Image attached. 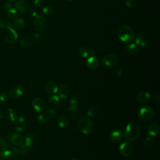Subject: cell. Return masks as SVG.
I'll list each match as a JSON object with an SVG mask.
<instances>
[{"label": "cell", "instance_id": "obj_40", "mask_svg": "<svg viewBox=\"0 0 160 160\" xmlns=\"http://www.w3.org/2000/svg\"><path fill=\"white\" fill-rule=\"evenodd\" d=\"M79 99L77 96H71L70 99V103L71 105H77L78 103Z\"/></svg>", "mask_w": 160, "mask_h": 160}, {"label": "cell", "instance_id": "obj_3", "mask_svg": "<svg viewBox=\"0 0 160 160\" xmlns=\"http://www.w3.org/2000/svg\"><path fill=\"white\" fill-rule=\"evenodd\" d=\"M77 128L80 133L83 134L88 135L93 131L94 125L88 117L83 116L78 118Z\"/></svg>", "mask_w": 160, "mask_h": 160}, {"label": "cell", "instance_id": "obj_13", "mask_svg": "<svg viewBox=\"0 0 160 160\" xmlns=\"http://www.w3.org/2000/svg\"><path fill=\"white\" fill-rule=\"evenodd\" d=\"M44 89L48 93L54 95L58 93V86L55 81H49L45 83Z\"/></svg>", "mask_w": 160, "mask_h": 160}, {"label": "cell", "instance_id": "obj_54", "mask_svg": "<svg viewBox=\"0 0 160 160\" xmlns=\"http://www.w3.org/2000/svg\"><path fill=\"white\" fill-rule=\"evenodd\" d=\"M1 24H2V19L0 18V25H1Z\"/></svg>", "mask_w": 160, "mask_h": 160}, {"label": "cell", "instance_id": "obj_19", "mask_svg": "<svg viewBox=\"0 0 160 160\" xmlns=\"http://www.w3.org/2000/svg\"><path fill=\"white\" fill-rule=\"evenodd\" d=\"M160 131L159 126L157 123H153L149 125L148 128V133L150 137L157 136Z\"/></svg>", "mask_w": 160, "mask_h": 160}, {"label": "cell", "instance_id": "obj_56", "mask_svg": "<svg viewBox=\"0 0 160 160\" xmlns=\"http://www.w3.org/2000/svg\"><path fill=\"white\" fill-rule=\"evenodd\" d=\"M68 1H70V2H72V1H73V0H68Z\"/></svg>", "mask_w": 160, "mask_h": 160}, {"label": "cell", "instance_id": "obj_1", "mask_svg": "<svg viewBox=\"0 0 160 160\" xmlns=\"http://www.w3.org/2000/svg\"><path fill=\"white\" fill-rule=\"evenodd\" d=\"M117 35L118 38L126 44L133 42L135 38V33L133 29L126 25L121 26L118 28Z\"/></svg>", "mask_w": 160, "mask_h": 160}, {"label": "cell", "instance_id": "obj_22", "mask_svg": "<svg viewBox=\"0 0 160 160\" xmlns=\"http://www.w3.org/2000/svg\"><path fill=\"white\" fill-rule=\"evenodd\" d=\"M5 115L7 119H8L11 122L17 121L18 117L17 113L12 108L7 109L5 112Z\"/></svg>", "mask_w": 160, "mask_h": 160}, {"label": "cell", "instance_id": "obj_6", "mask_svg": "<svg viewBox=\"0 0 160 160\" xmlns=\"http://www.w3.org/2000/svg\"><path fill=\"white\" fill-rule=\"evenodd\" d=\"M120 153L125 157L130 156L134 151L133 144L129 141H124L119 146Z\"/></svg>", "mask_w": 160, "mask_h": 160}, {"label": "cell", "instance_id": "obj_57", "mask_svg": "<svg viewBox=\"0 0 160 160\" xmlns=\"http://www.w3.org/2000/svg\"><path fill=\"white\" fill-rule=\"evenodd\" d=\"M116 160H119V159H116Z\"/></svg>", "mask_w": 160, "mask_h": 160}, {"label": "cell", "instance_id": "obj_23", "mask_svg": "<svg viewBox=\"0 0 160 160\" xmlns=\"http://www.w3.org/2000/svg\"><path fill=\"white\" fill-rule=\"evenodd\" d=\"M70 124V119L66 116L62 115L58 119V125L60 128H65L68 126Z\"/></svg>", "mask_w": 160, "mask_h": 160}, {"label": "cell", "instance_id": "obj_20", "mask_svg": "<svg viewBox=\"0 0 160 160\" xmlns=\"http://www.w3.org/2000/svg\"><path fill=\"white\" fill-rule=\"evenodd\" d=\"M100 62L97 58L95 56H91L86 61V66L91 70H95L99 66Z\"/></svg>", "mask_w": 160, "mask_h": 160}, {"label": "cell", "instance_id": "obj_15", "mask_svg": "<svg viewBox=\"0 0 160 160\" xmlns=\"http://www.w3.org/2000/svg\"><path fill=\"white\" fill-rule=\"evenodd\" d=\"M10 141L14 146H20L24 141L23 136L19 133H11L9 136Z\"/></svg>", "mask_w": 160, "mask_h": 160}, {"label": "cell", "instance_id": "obj_38", "mask_svg": "<svg viewBox=\"0 0 160 160\" xmlns=\"http://www.w3.org/2000/svg\"><path fill=\"white\" fill-rule=\"evenodd\" d=\"M10 95L8 92H3L0 94V101L2 102H6L9 100Z\"/></svg>", "mask_w": 160, "mask_h": 160}, {"label": "cell", "instance_id": "obj_24", "mask_svg": "<svg viewBox=\"0 0 160 160\" xmlns=\"http://www.w3.org/2000/svg\"><path fill=\"white\" fill-rule=\"evenodd\" d=\"M126 49L132 55H136L139 52V47L135 43H130L126 44Z\"/></svg>", "mask_w": 160, "mask_h": 160}, {"label": "cell", "instance_id": "obj_5", "mask_svg": "<svg viewBox=\"0 0 160 160\" xmlns=\"http://www.w3.org/2000/svg\"><path fill=\"white\" fill-rule=\"evenodd\" d=\"M155 115L154 110L149 106H145L142 107L138 113V118L144 123H147L153 119Z\"/></svg>", "mask_w": 160, "mask_h": 160}, {"label": "cell", "instance_id": "obj_18", "mask_svg": "<svg viewBox=\"0 0 160 160\" xmlns=\"http://www.w3.org/2000/svg\"><path fill=\"white\" fill-rule=\"evenodd\" d=\"M15 8L18 11L25 13L29 11V3L25 0H20L15 5Z\"/></svg>", "mask_w": 160, "mask_h": 160}, {"label": "cell", "instance_id": "obj_31", "mask_svg": "<svg viewBox=\"0 0 160 160\" xmlns=\"http://www.w3.org/2000/svg\"><path fill=\"white\" fill-rule=\"evenodd\" d=\"M58 96L60 99L62 100H65L67 99L70 96L69 91H68L66 89H60V90H58Z\"/></svg>", "mask_w": 160, "mask_h": 160}, {"label": "cell", "instance_id": "obj_2", "mask_svg": "<svg viewBox=\"0 0 160 160\" xmlns=\"http://www.w3.org/2000/svg\"><path fill=\"white\" fill-rule=\"evenodd\" d=\"M140 134L139 125L134 121H131L127 125L125 133V138L128 141H134L138 138Z\"/></svg>", "mask_w": 160, "mask_h": 160}, {"label": "cell", "instance_id": "obj_17", "mask_svg": "<svg viewBox=\"0 0 160 160\" xmlns=\"http://www.w3.org/2000/svg\"><path fill=\"white\" fill-rule=\"evenodd\" d=\"M151 99V95L148 91H141L136 96V100L138 103L144 104L148 103Z\"/></svg>", "mask_w": 160, "mask_h": 160}, {"label": "cell", "instance_id": "obj_9", "mask_svg": "<svg viewBox=\"0 0 160 160\" xmlns=\"http://www.w3.org/2000/svg\"><path fill=\"white\" fill-rule=\"evenodd\" d=\"M47 20L42 15H38L36 17L34 21V26L37 31H43L47 28Z\"/></svg>", "mask_w": 160, "mask_h": 160}, {"label": "cell", "instance_id": "obj_36", "mask_svg": "<svg viewBox=\"0 0 160 160\" xmlns=\"http://www.w3.org/2000/svg\"><path fill=\"white\" fill-rule=\"evenodd\" d=\"M98 113V110L95 107H91L90 108L88 111H87V115L89 118H92L95 116Z\"/></svg>", "mask_w": 160, "mask_h": 160}, {"label": "cell", "instance_id": "obj_26", "mask_svg": "<svg viewBox=\"0 0 160 160\" xmlns=\"http://www.w3.org/2000/svg\"><path fill=\"white\" fill-rule=\"evenodd\" d=\"M25 144L29 146V148H32L35 142V136L32 133H28L25 136Z\"/></svg>", "mask_w": 160, "mask_h": 160}, {"label": "cell", "instance_id": "obj_4", "mask_svg": "<svg viewBox=\"0 0 160 160\" xmlns=\"http://www.w3.org/2000/svg\"><path fill=\"white\" fill-rule=\"evenodd\" d=\"M0 152L3 159L8 160L14 159L17 156L18 153L17 148L12 144H6L2 148Z\"/></svg>", "mask_w": 160, "mask_h": 160}, {"label": "cell", "instance_id": "obj_11", "mask_svg": "<svg viewBox=\"0 0 160 160\" xmlns=\"http://www.w3.org/2000/svg\"><path fill=\"white\" fill-rule=\"evenodd\" d=\"M18 38V35L17 32L13 28L8 29V31L5 35V40L6 42L10 44H13L16 42Z\"/></svg>", "mask_w": 160, "mask_h": 160}, {"label": "cell", "instance_id": "obj_47", "mask_svg": "<svg viewBox=\"0 0 160 160\" xmlns=\"http://www.w3.org/2000/svg\"><path fill=\"white\" fill-rule=\"evenodd\" d=\"M33 38L35 40H36V41H38L40 38H41V35L40 34H35L34 35V37Z\"/></svg>", "mask_w": 160, "mask_h": 160}, {"label": "cell", "instance_id": "obj_30", "mask_svg": "<svg viewBox=\"0 0 160 160\" xmlns=\"http://www.w3.org/2000/svg\"><path fill=\"white\" fill-rule=\"evenodd\" d=\"M25 25V23L24 21V20L23 19H17L16 20L14 21V23H13V26L15 28H17L18 29H21L24 28Z\"/></svg>", "mask_w": 160, "mask_h": 160}, {"label": "cell", "instance_id": "obj_43", "mask_svg": "<svg viewBox=\"0 0 160 160\" xmlns=\"http://www.w3.org/2000/svg\"><path fill=\"white\" fill-rule=\"evenodd\" d=\"M34 3L38 8H41L45 4V0H35Z\"/></svg>", "mask_w": 160, "mask_h": 160}, {"label": "cell", "instance_id": "obj_21", "mask_svg": "<svg viewBox=\"0 0 160 160\" xmlns=\"http://www.w3.org/2000/svg\"><path fill=\"white\" fill-rule=\"evenodd\" d=\"M17 121V123L15 126L16 130L19 132L23 131L26 128V118L23 115L18 116Z\"/></svg>", "mask_w": 160, "mask_h": 160}, {"label": "cell", "instance_id": "obj_16", "mask_svg": "<svg viewBox=\"0 0 160 160\" xmlns=\"http://www.w3.org/2000/svg\"><path fill=\"white\" fill-rule=\"evenodd\" d=\"M135 44L141 49H146L148 47V43L145 41V37L142 34L140 33L134 38Z\"/></svg>", "mask_w": 160, "mask_h": 160}, {"label": "cell", "instance_id": "obj_25", "mask_svg": "<svg viewBox=\"0 0 160 160\" xmlns=\"http://www.w3.org/2000/svg\"><path fill=\"white\" fill-rule=\"evenodd\" d=\"M20 44L22 47L25 48H31L33 44V41L29 37H25L20 41Z\"/></svg>", "mask_w": 160, "mask_h": 160}, {"label": "cell", "instance_id": "obj_48", "mask_svg": "<svg viewBox=\"0 0 160 160\" xmlns=\"http://www.w3.org/2000/svg\"><path fill=\"white\" fill-rule=\"evenodd\" d=\"M66 88H67V86L65 83L62 84V85H60V89H66Z\"/></svg>", "mask_w": 160, "mask_h": 160}, {"label": "cell", "instance_id": "obj_35", "mask_svg": "<svg viewBox=\"0 0 160 160\" xmlns=\"http://www.w3.org/2000/svg\"><path fill=\"white\" fill-rule=\"evenodd\" d=\"M89 54V50L85 48V47H83V48H81L79 51H78V55L80 57L83 58H86L88 56Z\"/></svg>", "mask_w": 160, "mask_h": 160}, {"label": "cell", "instance_id": "obj_42", "mask_svg": "<svg viewBox=\"0 0 160 160\" xmlns=\"http://www.w3.org/2000/svg\"><path fill=\"white\" fill-rule=\"evenodd\" d=\"M13 8H14L13 6L11 3H6L3 5V9L5 10V11L8 12L9 11H10L11 10H12Z\"/></svg>", "mask_w": 160, "mask_h": 160}, {"label": "cell", "instance_id": "obj_27", "mask_svg": "<svg viewBox=\"0 0 160 160\" xmlns=\"http://www.w3.org/2000/svg\"><path fill=\"white\" fill-rule=\"evenodd\" d=\"M19 148L18 151L20 153V155L23 156H26L29 155L30 152V149L31 148H29L27 145H26L25 144H22L20 146H19Z\"/></svg>", "mask_w": 160, "mask_h": 160}, {"label": "cell", "instance_id": "obj_44", "mask_svg": "<svg viewBox=\"0 0 160 160\" xmlns=\"http://www.w3.org/2000/svg\"><path fill=\"white\" fill-rule=\"evenodd\" d=\"M6 144V139L5 137L0 136V148H2Z\"/></svg>", "mask_w": 160, "mask_h": 160}, {"label": "cell", "instance_id": "obj_29", "mask_svg": "<svg viewBox=\"0 0 160 160\" xmlns=\"http://www.w3.org/2000/svg\"><path fill=\"white\" fill-rule=\"evenodd\" d=\"M56 115V110L54 109L48 108V109L45 110L44 115L47 118H49V119L54 118L55 117Z\"/></svg>", "mask_w": 160, "mask_h": 160}, {"label": "cell", "instance_id": "obj_39", "mask_svg": "<svg viewBox=\"0 0 160 160\" xmlns=\"http://www.w3.org/2000/svg\"><path fill=\"white\" fill-rule=\"evenodd\" d=\"M136 5V0H126V5L129 8H133Z\"/></svg>", "mask_w": 160, "mask_h": 160}, {"label": "cell", "instance_id": "obj_53", "mask_svg": "<svg viewBox=\"0 0 160 160\" xmlns=\"http://www.w3.org/2000/svg\"><path fill=\"white\" fill-rule=\"evenodd\" d=\"M0 159H3V156L2 155L1 152H0Z\"/></svg>", "mask_w": 160, "mask_h": 160}, {"label": "cell", "instance_id": "obj_14", "mask_svg": "<svg viewBox=\"0 0 160 160\" xmlns=\"http://www.w3.org/2000/svg\"><path fill=\"white\" fill-rule=\"evenodd\" d=\"M80 110L77 105H71L68 108V115L70 119L73 120H77L80 118Z\"/></svg>", "mask_w": 160, "mask_h": 160}, {"label": "cell", "instance_id": "obj_7", "mask_svg": "<svg viewBox=\"0 0 160 160\" xmlns=\"http://www.w3.org/2000/svg\"><path fill=\"white\" fill-rule=\"evenodd\" d=\"M103 63L107 67H115L118 64V59L115 55L108 54L103 58Z\"/></svg>", "mask_w": 160, "mask_h": 160}, {"label": "cell", "instance_id": "obj_28", "mask_svg": "<svg viewBox=\"0 0 160 160\" xmlns=\"http://www.w3.org/2000/svg\"><path fill=\"white\" fill-rule=\"evenodd\" d=\"M48 102L52 107H56L60 103V98L57 95H53L49 99Z\"/></svg>", "mask_w": 160, "mask_h": 160}, {"label": "cell", "instance_id": "obj_55", "mask_svg": "<svg viewBox=\"0 0 160 160\" xmlns=\"http://www.w3.org/2000/svg\"><path fill=\"white\" fill-rule=\"evenodd\" d=\"M71 160H78L77 159H76V158H73V159H72Z\"/></svg>", "mask_w": 160, "mask_h": 160}, {"label": "cell", "instance_id": "obj_45", "mask_svg": "<svg viewBox=\"0 0 160 160\" xmlns=\"http://www.w3.org/2000/svg\"><path fill=\"white\" fill-rule=\"evenodd\" d=\"M122 70L120 69L119 68H115V70H114V74H115L117 77H120L122 74Z\"/></svg>", "mask_w": 160, "mask_h": 160}, {"label": "cell", "instance_id": "obj_50", "mask_svg": "<svg viewBox=\"0 0 160 160\" xmlns=\"http://www.w3.org/2000/svg\"><path fill=\"white\" fill-rule=\"evenodd\" d=\"M3 116H4V115H3V111H2V110H0V120L3 119Z\"/></svg>", "mask_w": 160, "mask_h": 160}, {"label": "cell", "instance_id": "obj_32", "mask_svg": "<svg viewBox=\"0 0 160 160\" xmlns=\"http://www.w3.org/2000/svg\"><path fill=\"white\" fill-rule=\"evenodd\" d=\"M143 145L146 148H151L154 145V141L150 136H148L145 138V140H144Z\"/></svg>", "mask_w": 160, "mask_h": 160}, {"label": "cell", "instance_id": "obj_10", "mask_svg": "<svg viewBox=\"0 0 160 160\" xmlns=\"http://www.w3.org/2000/svg\"><path fill=\"white\" fill-rule=\"evenodd\" d=\"M32 106L33 109L37 112L42 113L45 110L46 104L43 99L40 97H36L32 101Z\"/></svg>", "mask_w": 160, "mask_h": 160}, {"label": "cell", "instance_id": "obj_51", "mask_svg": "<svg viewBox=\"0 0 160 160\" xmlns=\"http://www.w3.org/2000/svg\"><path fill=\"white\" fill-rule=\"evenodd\" d=\"M89 54H90L91 55H92V56H93V55H95V51H93V50H91L90 52H89Z\"/></svg>", "mask_w": 160, "mask_h": 160}, {"label": "cell", "instance_id": "obj_34", "mask_svg": "<svg viewBox=\"0 0 160 160\" xmlns=\"http://www.w3.org/2000/svg\"><path fill=\"white\" fill-rule=\"evenodd\" d=\"M18 14L17 11L15 9H12L8 12V18L10 20H16L18 18Z\"/></svg>", "mask_w": 160, "mask_h": 160}, {"label": "cell", "instance_id": "obj_12", "mask_svg": "<svg viewBox=\"0 0 160 160\" xmlns=\"http://www.w3.org/2000/svg\"><path fill=\"white\" fill-rule=\"evenodd\" d=\"M123 138V133L119 129H115L110 134V140L114 143L120 142Z\"/></svg>", "mask_w": 160, "mask_h": 160}, {"label": "cell", "instance_id": "obj_41", "mask_svg": "<svg viewBox=\"0 0 160 160\" xmlns=\"http://www.w3.org/2000/svg\"><path fill=\"white\" fill-rule=\"evenodd\" d=\"M0 27H2L3 29L8 30L9 29L12 28V24L10 22H4V23H2L1 25H0Z\"/></svg>", "mask_w": 160, "mask_h": 160}, {"label": "cell", "instance_id": "obj_33", "mask_svg": "<svg viewBox=\"0 0 160 160\" xmlns=\"http://www.w3.org/2000/svg\"><path fill=\"white\" fill-rule=\"evenodd\" d=\"M55 12V8L54 7L52 6H45L43 9V13L44 14L48 15V16H50L52 15Z\"/></svg>", "mask_w": 160, "mask_h": 160}, {"label": "cell", "instance_id": "obj_46", "mask_svg": "<svg viewBox=\"0 0 160 160\" xmlns=\"http://www.w3.org/2000/svg\"><path fill=\"white\" fill-rule=\"evenodd\" d=\"M29 14L32 18H36L37 17V12L35 10H32L29 11Z\"/></svg>", "mask_w": 160, "mask_h": 160}, {"label": "cell", "instance_id": "obj_52", "mask_svg": "<svg viewBox=\"0 0 160 160\" xmlns=\"http://www.w3.org/2000/svg\"><path fill=\"white\" fill-rule=\"evenodd\" d=\"M8 2H9L10 3H15L16 2H17V0H7Z\"/></svg>", "mask_w": 160, "mask_h": 160}, {"label": "cell", "instance_id": "obj_49", "mask_svg": "<svg viewBox=\"0 0 160 160\" xmlns=\"http://www.w3.org/2000/svg\"><path fill=\"white\" fill-rule=\"evenodd\" d=\"M155 101H156L157 103H159V101H160V98H159V96L157 95L155 97Z\"/></svg>", "mask_w": 160, "mask_h": 160}, {"label": "cell", "instance_id": "obj_8", "mask_svg": "<svg viewBox=\"0 0 160 160\" xmlns=\"http://www.w3.org/2000/svg\"><path fill=\"white\" fill-rule=\"evenodd\" d=\"M24 93V88L21 85H15L11 88L9 91L10 98H11L13 100L19 99Z\"/></svg>", "mask_w": 160, "mask_h": 160}, {"label": "cell", "instance_id": "obj_37", "mask_svg": "<svg viewBox=\"0 0 160 160\" xmlns=\"http://www.w3.org/2000/svg\"><path fill=\"white\" fill-rule=\"evenodd\" d=\"M37 121L40 125H44L47 121V118L44 115H40L37 118Z\"/></svg>", "mask_w": 160, "mask_h": 160}]
</instances>
